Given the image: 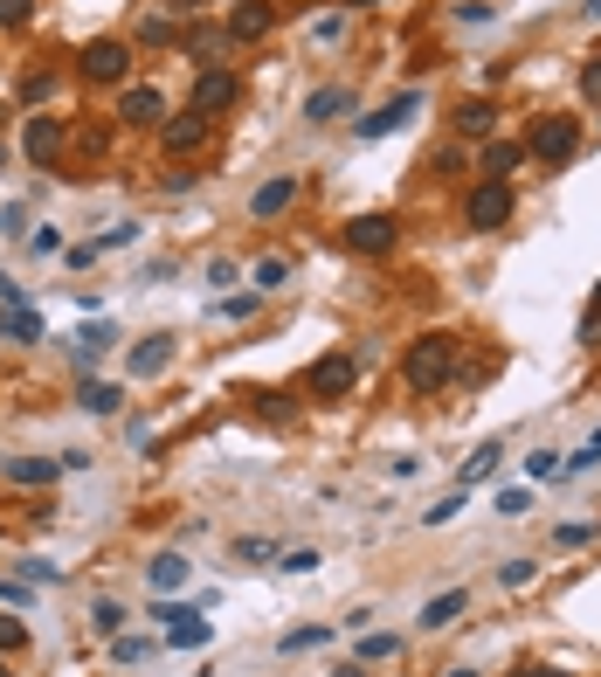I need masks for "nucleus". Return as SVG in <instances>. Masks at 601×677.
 Masks as SVG:
<instances>
[{
	"label": "nucleus",
	"instance_id": "f257e3e1",
	"mask_svg": "<svg viewBox=\"0 0 601 677\" xmlns=\"http://www.w3.org/2000/svg\"><path fill=\"white\" fill-rule=\"evenodd\" d=\"M401 373H408V387H415V394H443L449 381H457V338H449V332L415 338L408 360H401Z\"/></svg>",
	"mask_w": 601,
	"mask_h": 677
},
{
	"label": "nucleus",
	"instance_id": "f03ea898",
	"mask_svg": "<svg viewBox=\"0 0 601 677\" xmlns=\"http://www.w3.org/2000/svg\"><path fill=\"white\" fill-rule=\"evenodd\" d=\"M525 153L547 159V166L574 159V153H580V118H560V111H553V118H539V125H533V139H525Z\"/></svg>",
	"mask_w": 601,
	"mask_h": 677
},
{
	"label": "nucleus",
	"instance_id": "7ed1b4c3",
	"mask_svg": "<svg viewBox=\"0 0 601 677\" xmlns=\"http://www.w3.org/2000/svg\"><path fill=\"white\" fill-rule=\"evenodd\" d=\"M463 221H471L477 235L504 229V221H512V187H504V180H484L477 194H471V208H463Z\"/></svg>",
	"mask_w": 601,
	"mask_h": 677
},
{
	"label": "nucleus",
	"instance_id": "20e7f679",
	"mask_svg": "<svg viewBox=\"0 0 601 677\" xmlns=\"http://www.w3.org/2000/svg\"><path fill=\"white\" fill-rule=\"evenodd\" d=\"M77 69H84L90 84H125V77H131V49H125V42H84Z\"/></svg>",
	"mask_w": 601,
	"mask_h": 677
},
{
	"label": "nucleus",
	"instance_id": "39448f33",
	"mask_svg": "<svg viewBox=\"0 0 601 677\" xmlns=\"http://www.w3.org/2000/svg\"><path fill=\"white\" fill-rule=\"evenodd\" d=\"M208 131H215V118H201V111L187 104L180 118H166V125H159V139H166V159H187V153H201V145H208Z\"/></svg>",
	"mask_w": 601,
	"mask_h": 677
},
{
	"label": "nucleus",
	"instance_id": "423d86ee",
	"mask_svg": "<svg viewBox=\"0 0 601 677\" xmlns=\"http://www.w3.org/2000/svg\"><path fill=\"white\" fill-rule=\"evenodd\" d=\"M394 235H401V229H394V215H353L346 221V250L353 256H387Z\"/></svg>",
	"mask_w": 601,
	"mask_h": 677
},
{
	"label": "nucleus",
	"instance_id": "0eeeda50",
	"mask_svg": "<svg viewBox=\"0 0 601 677\" xmlns=\"http://www.w3.org/2000/svg\"><path fill=\"white\" fill-rule=\"evenodd\" d=\"M63 145H69L63 118H49V111H42V118H28V131H22V153H28L35 166H55V159H63Z\"/></svg>",
	"mask_w": 601,
	"mask_h": 677
},
{
	"label": "nucleus",
	"instance_id": "6e6552de",
	"mask_svg": "<svg viewBox=\"0 0 601 677\" xmlns=\"http://www.w3.org/2000/svg\"><path fill=\"white\" fill-rule=\"evenodd\" d=\"M235 104V69H201V77H194V111H201V118H215V111H229Z\"/></svg>",
	"mask_w": 601,
	"mask_h": 677
},
{
	"label": "nucleus",
	"instance_id": "1a4fd4ad",
	"mask_svg": "<svg viewBox=\"0 0 601 677\" xmlns=\"http://www.w3.org/2000/svg\"><path fill=\"white\" fill-rule=\"evenodd\" d=\"M415 111H422V98H415V90H401V98H394V104H381V111H367V118H360V125H353V131H360V139H381V131H401L408 118H415Z\"/></svg>",
	"mask_w": 601,
	"mask_h": 677
},
{
	"label": "nucleus",
	"instance_id": "9d476101",
	"mask_svg": "<svg viewBox=\"0 0 601 677\" xmlns=\"http://www.w3.org/2000/svg\"><path fill=\"white\" fill-rule=\"evenodd\" d=\"M166 360H174V338H166V332L139 338V346H131V381H153V373H166Z\"/></svg>",
	"mask_w": 601,
	"mask_h": 677
},
{
	"label": "nucleus",
	"instance_id": "9b49d317",
	"mask_svg": "<svg viewBox=\"0 0 601 677\" xmlns=\"http://www.w3.org/2000/svg\"><path fill=\"white\" fill-rule=\"evenodd\" d=\"M346 387H353V360H346V353H325V360L311 367V394H325V401H332V394H346Z\"/></svg>",
	"mask_w": 601,
	"mask_h": 677
},
{
	"label": "nucleus",
	"instance_id": "f8f14e48",
	"mask_svg": "<svg viewBox=\"0 0 601 677\" xmlns=\"http://www.w3.org/2000/svg\"><path fill=\"white\" fill-rule=\"evenodd\" d=\"M463 609H471V595H463V588H443V595H429V601H422V629H449V623H457Z\"/></svg>",
	"mask_w": 601,
	"mask_h": 677
},
{
	"label": "nucleus",
	"instance_id": "ddd939ff",
	"mask_svg": "<svg viewBox=\"0 0 601 677\" xmlns=\"http://www.w3.org/2000/svg\"><path fill=\"white\" fill-rule=\"evenodd\" d=\"M270 22H277V14L263 8V0H242V8L229 14V35H235V42H263V35H270Z\"/></svg>",
	"mask_w": 601,
	"mask_h": 677
},
{
	"label": "nucleus",
	"instance_id": "4468645a",
	"mask_svg": "<svg viewBox=\"0 0 601 677\" xmlns=\"http://www.w3.org/2000/svg\"><path fill=\"white\" fill-rule=\"evenodd\" d=\"M291 201H297V180H291V174H277V180H263L256 194H250V208H256L263 221H270V215H284Z\"/></svg>",
	"mask_w": 601,
	"mask_h": 677
},
{
	"label": "nucleus",
	"instance_id": "2eb2a0df",
	"mask_svg": "<svg viewBox=\"0 0 601 677\" xmlns=\"http://www.w3.org/2000/svg\"><path fill=\"white\" fill-rule=\"evenodd\" d=\"M159 111H166V98H159V90H145V84H131L118 98V118H131V125H159Z\"/></svg>",
	"mask_w": 601,
	"mask_h": 677
},
{
	"label": "nucleus",
	"instance_id": "dca6fc26",
	"mask_svg": "<svg viewBox=\"0 0 601 677\" xmlns=\"http://www.w3.org/2000/svg\"><path fill=\"white\" fill-rule=\"evenodd\" d=\"M187 574H194V567H187L180 553H159V560H145V580H153V595H180V588H187Z\"/></svg>",
	"mask_w": 601,
	"mask_h": 677
},
{
	"label": "nucleus",
	"instance_id": "f3484780",
	"mask_svg": "<svg viewBox=\"0 0 601 677\" xmlns=\"http://www.w3.org/2000/svg\"><path fill=\"white\" fill-rule=\"evenodd\" d=\"M346 111H353V90H340V84H332V90H311V98H305V118H311V125H332V118H346Z\"/></svg>",
	"mask_w": 601,
	"mask_h": 677
},
{
	"label": "nucleus",
	"instance_id": "a211bd4d",
	"mask_svg": "<svg viewBox=\"0 0 601 677\" xmlns=\"http://www.w3.org/2000/svg\"><path fill=\"white\" fill-rule=\"evenodd\" d=\"M525 166V145L519 139H491L484 145V180H504V174H519Z\"/></svg>",
	"mask_w": 601,
	"mask_h": 677
},
{
	"label": "nucleus",
	"instance_id": "6ab92c4d",
	"mask_svg": "<svg viewBox=\"0 0 601 677\" xmlns=\"http://www.w3.org/2000/svg\"><path fill=\"white\" fill-rule=\"evenodd\" d=\"M0 477H8V484H49L55 477V457H0Z\"/></svg>",
	"mask_w": 601,
	"mask_h": 677
},
{
	"label": "nucleus",
	"instance_id": "aec40b11",
	"mask_svg": "<svg viewBox=\"0 0 601 677\" xmlns=\"http://www.w3.org/2000/svg\"><path fill=\"white\" fill-rule=\"evenodd\" d=\"M208 623H201V609L194 615H180V623H166V643H174V650H208Z\"/></svg>",
	"mask_w": 601,
	"mask_h": 677
},
{
	"label": "nucleus",
	"instance_id": "412c9836",
	"mask_svg": "<svg viewBox=\"0 0 601 677\" xmlns=\"http://www.w3.org/2000/svg\"><path fill=\"white\" fill-rule=\"evenodd\" d=\"M498 125V111H491V98H471V104H457V131L463 139H484V131Z\"/></svg>",
	"mask_w": 601,
	"mask_h": 677
},
{
	"label": "nucleus",
	"instance_id": "4be33fe9",
	"mask_svg": "<svg viewBox=\"0 0 601 677\" xmlns=\"http://www.w3.org/2000/svg\"><path fill=\"white\" fill-rule=\"evenodd\" d=\"M77 401L90 408V416H118V408H125V394L111 387V381H84V387H77Z\"/></svg>",
	"mask_w": 601,
	"mask_h": 677
},
{
	"label": "nucleus",
	"instance_id": "5701e85b",
	"mask_svg": "<svg viewBox=\"0 0 601 677\" xmlns=\"http://www.w3.org/2000/svg\"><path fill=\"white\" fill-rule=\"evenodd\" d=\"M111 338H118V325H104V318H90V325L77 332V360H98V353L111 346Z\"/></svg>",
	"mask_w": 601,
	"mask_h": 677
},
{
	"label": "nucleus",
	"instance_id": "b1692460",
	"mask_svg": "<svg viewBox=\"0 0 601 677\" xmlns=\"http://www.w3.org/2000/svg\"><path fill=\"white\" fill-rule=\"evenodd\" d=\"M0 338H14V346H35V338H42V311H35V305H28V311H14Z\"/></svg>",
	"mask_w": 601,
	"mask_h": 677
},
{
	"label": "nucleus",
	"instance_id": "393cba45",
	"mask_svg": "<svg viewBox=\"0 0 601 677\" xmlns=\"http://www.w3.org/2000/svg\"><path fill=\"white\" fill-rule=\"evenodd\" d=\"M284 284H291V263H284V256H263V263H256V291L270 297V291H284Z\"/></svg>",
	"mask_w": 601,
	"mask_h": 677
},
{
	"label": "nucleus",
	"instance_id": "a878e982",
	"mask_svg": "<svg viewBox=\"0 0 601 677\" xmlns=\"http://www.w3.org/2000/svg\"><path fill=\"white\" fill-rule=\"evenodd\" d=\"M498 463H504V449H498V443H484V449H477V457H471V463H463V484H484V477H491V470H498Z\"/></svg>",
	"mask_w": 601,
	"mask_h": 677
},
{
	"label": "nucleus",
	"instance_id": "bb28decb",
	"mask_svg": "<svg viewBox=\"0 0 601 677\" xmlns=\"http://www.w3.org/2000/svg\"><path fill=\"white\" fill-rule=\"evenodd\" d=\"M139 35H145V42H180V14H145Z\"/></svg>",
	"mask_w": 601,
	"mask_h": 677
},
{
	"label": "nucleus",
	"instance_id": "cd10ccee",
	"mask_svg": "<svg viewBox=\"0 0 601 677\" xmlns=\"http://www.w3.org/2000/svg\"><path fill=\"white\" fill-rule=\"evenodd\" d=\"M14 311H28V291L14 284V277H0V332H8V318Z\"/></svg>",
	"mask_w": 601,
	"mask_h": 677
},
{
	"label": "nucleus",
	"instance_id": "c85d7f7f",
	"mask_svg": "<svg viewBox=\"0 0 601 677\" xmlns=\"http://www.w3.org/2000/svg\"><path fill=\"white\" fill-rule=\"evenodd\" d=\"M90 629H98V636H118L125 629V609H118V601H98V609H90Z\"/></svg>",
	"mask_w": 601,
	"mask_h": 677
},
{
	"label": "nucleus",
	"instance_id": "c756f323",
	"mask_svg": "<svg viewBox=\"0 0 601 677\" xmlns=\"http://www.w3.org/2000/svg\"><path fill=\"white\" fill-rule=\"evenodd\" d=\"M215 311L229 318V325H242V318L256 311V291H235V297H215Z\"/></svg>",
	"mask_w": 601,
	"mask_h": 677
},
{
	"label": "nucleus",
	"instance_id": "7c9ffc66",
	"mask_svg": "<svg viewBox=\"0 0 601 677\" xmlns=\"http://www.w3.org/2000/svg\"><path fill=\"white\" fill-rule=\"evenodd\" d=\"M139 242V221H118V229H98V250L111 256V250H131Z\"/></svg>",
	"mask_w": 601,
	"mask_h": 677
},
{
	"label": "nucleus",
	"instance_id": "2f4dec72",
	"mask_svg": "<svg viewBox=\"0 0 601 677\" xmlns=\"http://www.w3.org/2000/svg\"><path fill=\"white\" fill-rule=\"evenodd\" d=\"M401 643H394V636H381V629H367L360 636V664H381V656H394Z\"/></svg>",
	"mask_w": 601,
	"mask_h": 677
},
{
	"label": "nucleus",
	"instance_id": "473e14b6",
	"mask_svg": "<svg viewBox=\"0 0 601 677\" xmlns=\"http://www.w3.org/2000/svg\"><path fill=\"white\" fill-rule=\"evenodd\" d=\"M525 477H567V463H560L553 449H533V457H525Z\"/></svg>",
	"mask_w": 601,
	"mask_h": 677
},
{
	"label": "nucleus",
	"instance_id": "72a5a7b5",
	"mask_svg": "<svg viewBox=\"0 0 601 677\" xmlns=\"http://www.w3.org/2000/svg\"><path fill=\"white\" fill-rule=\"evenodd\" d=\"M49 90H55V77H49V69H28V77H22V104H42Z\"/></svg>",
	"mask_w": 601,
	"mask_h": 677
},
{
	"label": "nucleus",
	"instance_id": "f704fd0d",
	"mask_svg": "<svg viewBox=\"0 0 601 677\" xmlns=\"http://www.w3.org/2000/svg\"><path fill=\"white\" fill-rule=\"evenodd\" d=\"M235 560H250V567H263V560H277L270 539H235Z\"/></svg>",
	"mask_w": 601,
	"mask_h": 677
},
{
	"label": "nucleus",
	"instance_id": "c9c22d12",
	"mask_svg": "<svg viewBox=\"0 0 601 677\" xmlns=\"http://www.w3.org/2000/svg\"><path fill=\"white\" fill-rule=\"evenodd\" d=\"M580 98L601 111V55H588V69H580Z\"/></svg>",
	"mask_w": 601,
	"mask_h": 677
},
{
	"label": "nucleus",
	"instance_id": "e433bc0d",
	"mask_svg": "<svg viewBox=\"0 0 601 677\" xmlns=\"http://www.w3.org/2000/svg\"><path fill=\"white\" fill-rule=\"evenodd\" d=\"M28 250H35V256H63V229H35Z\"/></svg>",
	"mask_w": 601,
	"mask_h": 677
},
{
	"label": "nucleus",
	"instance_id": "4c0bfd02",
	"mask_svg": "<svg viewBox=\"0 0 601 677\" xmlns=\"http://www.w3.org/2000/svg\"><path fill=\"white\" fill-rule=\"evenodd\" d=\"M457 512H463V491H449L443 504H429V512H422V519H429V525H449V519H457Z\"/></svg>",
	"mask_w": 601,
	"mask_h": 677
},
{
	"label": "nucleus",
	"instance_id": "58836bf2",
	"mask_svg": "<svg viewBox=\"0 0 601 677\" xmlns=\"http://www.w3.org/2000/svg\"><path fill=\"white\" fill-rule=\"evenodd\" d=\"M277 567H284V574H311V567H318V553H311V547H291L284 560H277Z\"/></svg>",
	"mask_w": 601,
	"mask_h": 677
},
{
	"label": "nucleus",
	"instance_id": "ea45409f",
	"mask_svg": "<svg viewBox=\"0 0 601 677\" xmlns=\"http://www.w3.org/2000/svg\"><path fill=\"white\" fill-rule=\"evenodd\" d=\"M256 416H263V422H291V401H284V394H263Z\"/></svg>",
	"mask_w": 601,
	"mask_h": 677
},
{
	"label": "nucleus",
	"instance_id": "a19ab883",
	"mask_svg": "<svg viewBox=\"0 0 601 677\" xmlns=\"http://www.w3.org/2000/svg\"><path fill=\"white\" fill-rule=\"evenodd\" d=\"M22 643H28V629L14 623V615H0V656H8V650H22Z\"/></svg>",
	"mask_w": 601,
	"mask_h": 677
},
{
	"label": "nucleus",
	"instance_id": "79ce46f5",
	"mask_svg": "<svg viewBox=\"0 0 601 677\" xmlns=\"http://www.w3.org/2000/svg\"><path fill=\"white\" fill-rule=\"evenodd\" d=\"M111 656H118V664H139L145 643H139V636H111Z\"/></svg>",
	"mask_w": 601,
	"mask_h": 677
},
{
	"label": "nucleus",
	"instance_id": "37998d69",
	"mask_svg": "<svg viewBox=\"0 0 601 677\" xmlns=\"http://www.w3.org/2000/svg\"><path fill=\"white\" fill-rule=\"evenodd\" d=\"M325 636H332V629H291V636H284V650H318Z\"/></svg>",
	"mask_w": 601,
	"mask_h": 677
},
{
	"label": "nucleus",
	"instance_id": "c03bdc74",
	"mask_svg": "<svg viewBox=\"0 0 601 677\" xmlns=\"http://www.w3.org/2000/svg\"><path fill=\"white\" fill-rule=\"evenodd\" d=\"M498 574H504V588H525V580H533V560H504Z\"/></svg>",
	"mask_w": 601,
	"mask_h": 677
},
{
	"label": "nucleus",
	"instance_id": "a18cd8bd",
	"mask_svg": "<svg viewBox=\"0 0 601 677\" xmlns=\"http://www.w3.org/2000/svg\"><path fill=\"white\" fill-rule=\"evenodd\" d=\"M525 504H533V498H525V491H498V519H519V512H525Z\"/></svg>",
	"mask_w": 601,
	"mask_h": 677
},
{
	"label": "nucleus",
	"instance_id": "49530a36",
	"mask_svg": "<svg viewBox=\"0 0 601 677\" xmlns=\"http://www.w3.org/2000/svg\"><path fill=\"white\" fill-rule=\"evenodd\" d=\"M601 332V284H594V297H588V318H580V338H594Z\"/></svg>",
	"mask_w": 601,
	"mask_h": 677
},
{
	"label": "nucleus",
	"instance_id": "de8ad7c7",
	"mask_svg": "<svg viewBox=\"0 0 601 677\" xmlns=\"http://www.w3.org/2000/svg\"><path fill=\"white\" fill-rule=\"evenodd\" d=\"M63 256H69V263H77V270H90V263H98L104 250H98V242H77V250H63Z\"/></svg>",
	"mask_w": 601,
	"mask_h": 677
},
{
	"label": "nucleus",
	"instance_id": "09e8293b",
	"mask_svg": "<svg viewBox=\"0 0 601 677\" xmlns=\"http://www.w3.org/2000/svg\"><path fill=\"white\" fill-rule=\"evenodd\" d=\"M14 22H28V0H0V28H14Z\"/></svg>",
	"mask_w": 601,
	"mask_h": 677
},
{
	"label": "nucleus",
	"instance_id": "8fccbe9b",
	"mask_svg": "<svg viewBox=\"0 0 601 677\" xmlns=\"http://www.w3.org/2000/svg\"><path fill=\"white\" fill-rule=\"evenodd\" d=\"M0 601H14V609H22V601H28V588H14V580H0Z\"/></svg>",
	"mask_w": 601,
	"mask_h": 677
},
{
	"label": "nucleus",
	"instance_id": "3c124183",
	"mask_svg": "<svg viewBox=\"0 0 601 677\" xmlns=\"http://www.w3.org/2000/svg\"><path fill=\"white\" fill-rule=\"evenodd\" d=\"M519 677H567V670H547V664H525Z\"/></svg>",
	"mask_w": 601,
	"mask_h": 677
},
{
	"label": "nucleus",
	"instance_id": "603ef678",
	"mask_svg": "<svg viewBox=\"0 0 601 677\" xmlns=\"http://www.w3.org/2000/svg\"><path fill=\"white\" fill-rule=\"evenodd\" d=\"M588 457H594V463H601V429H594V436H588Z\"/></svg>",
	"mask_w": 601,
	"mask_h": 677
},
{
	"label": "nucleus",
	"instance_id": "864d4df0",
	"mask_svg": "<svg viewBox=\"0 0 601 677\" xmlns=\"http://www.w3.org/2000/svg\"><path fill=\"white\" fill-rule=\"evenodd\" d=\"M346 8H373V0H346Z\"/></svg>",
	"mask_w": 601,
	"mask_h": 677
},
{
	"label": "nucleus",
	"instance_id": "5fc2aeb1",
	"mask_svg": "<svg viewBox=\"0 0 601 677\" xmlns=\"http://www.w3.org/2000/svg\"><path fill=\"white\" fill-rule=\"evenodd\" d=\"M449 677H477V670H449Z\"/></svg>",
	"mask_w": 601,
	"mask_h": 677
},
{
	"label": "nucleus",
	"instance_id": "6e6d98bb",
	"mask_svg": "<svg viewBox=\"0 0 601 677\" xmlns=\"http://www.w3.org/2000/svg\"><path fill=\"white\" fill-rule=\"evenodd\" d=\"M588 14H601V0H588Z\"/></svg>",
	"mask_w": 601,
	"mask_h": 677
},
{
	"label": "nucleus",
	"instance_id": "4d7b16f0",
	"mask_svg": "<svg viewBox=\"0 0 601 677\" xmlns=\"http://www.w3.org/2000/svg\"><path fill=\"white\" fill-rule=\"evenodd\" d=\"M0 677H8V664H0Z\"/></svg>",
	"mask_w": 601,
	"mask_h": 677
}]
</instances>
